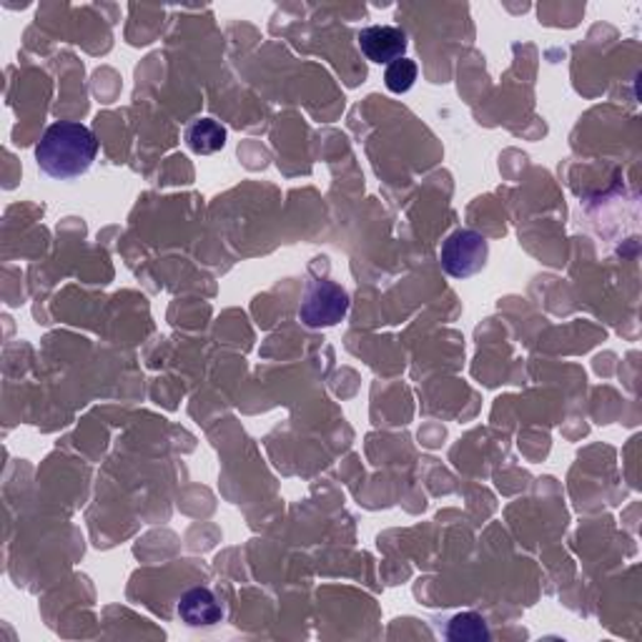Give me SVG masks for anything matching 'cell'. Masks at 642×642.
<instances>
[{"instance_id": "obj_6", "label": "cell", "mask_w": 642, "mask_h": 642, "mask_svg": "<svg viewBox=\"0 0 642 642\" xmlns=\"http://www.w3.org/2000/svg\"><path fill=\"white\" fill-rule=\"evenodd\" d=\"M183 138L193 154L211 156L227 146V128L213 118H197L186 126Z\"/></svg>"}, {"instance_id": "obj_3", "label": "cell", "mask_w": 642, "mask_h": 642, "mask_svg": "<svg viewBox=\"0 0 642 642\" xmlns=\"http://www.w3.org/2000/svg\"><path fill=\"white\" fill-rule=\"evenodd\" d=\"M442 269L452 278H470L487 266L490 244L474 229H457L442 244Z\"/></svg>"}, {"instance_id": "obj_2", "label": "cell", "mask_w": 642, "mask_h": 642, "mask_svg": "<svg viewBox=\"0 0 642 642\" xmlns=\"http://www.w3.org/2000/svg\"><path fill=\"white\" fill-rule=\"evenodd\" d=\"M349 294L347 288L329 282V278H316L309 282L302 294L299 319L309 329H329L347 319L349 314Z\"/></svg>"}, {"instance_id": "obj_4", "label": "cell", "mask_w": 642, "mask_h": 642, "mask_svg": "<svg viewBox=\"0 0 642 642\" xmlns=\"http://www.w3.org/2000/svg\"><path fill=\"white\" fill-rule=\"evenodd\" d=\"M359 49L367 55V61L389 66L407 53V33L399 25H369L359 33Z\"/></svg>"}, {"instance_id": "obj_7", "label": "cell", "mask_w": 642, "mask_h": 642, "mask_svg": "<svg viewBox=\"0 0 642 642\" xmlns=\"http://www.w3.org/2000/svg\"><path fill=\"white\" fill-rule=\"evenodd\" d=\"M446 640L452 642H482L490 638L487 620L477 612H460L446 622Z\"/></svg>"}, {"instance_id": "obj_1", "label": "cell", "mask_w": 642, "mask_h": 642, "mask_svg": "<svg viewBox=\"0 0 642 642\" xmlns=\"http://www.w3.org/2000/svg\"><path fill=\"white\" fill-rule=\"evenodd\" d=\"M98 156V141L78 120H55L35 146V161L51 179L71 181L86 173Z\"/></svg>"}, {"instance_id": "obj_8", "label": "cell", "mask_w": 642, "mask_h": 642, "mask_svg": "<svg viewBox=\"0 0 642 642\" xmlns=\"http://www.w3.org/2000/svg\"><path fill=\"white\" fill-rule=\"evenodd\" d=\"M417 81V63L409 59H399L389 63L385 71V86L392 93H407Z\"/></svg>"}, {"instance_id": "obj_5", "label": "cell", "mask_w": 642, "mask_h": 642, "mask_svg": "<svg viewBox=\"0 0 642 642\" xmlns=\"http://www.w3.org/2000/svg\"><path fill=\"white\" fill-rule=\"evenodd\" d=\"M176 612H179L181 622H186L189 628H213L223 620L221 602L209 588H193L183 592Z\"/></svg>"}]
</instances>
